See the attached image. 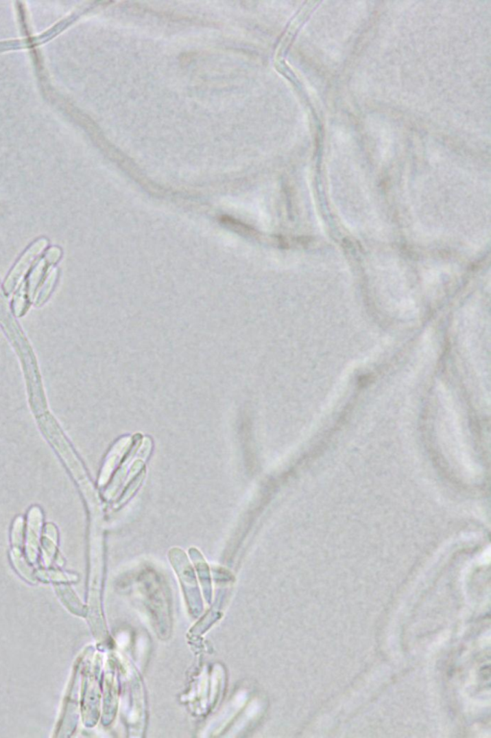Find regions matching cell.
Wrapping results in <instances>:
<instances>
[{
	"mask_svg": "<svg viewBox=\"0 0 491 738\" xmlns=\"http://www.w3.org/2000/svg\"><path fill=\"white\" fill-rule=\"evenodd\" d=\"M130 438H123V439L117 442V444L115 446L114 449L112 450L111 457L108 459L106 464H105V468L103 469V474L101 476V481L100 483L103 484L106 483L108 478H109L111 472L114 470L115 467L121 459L122 454L126 452L130 446Z\"/></svg>",
	"mask_w": 491,
	"mask_h": 738,
	"instance_id": "obj_1",
	"label": "cell"
}]
</instances>
